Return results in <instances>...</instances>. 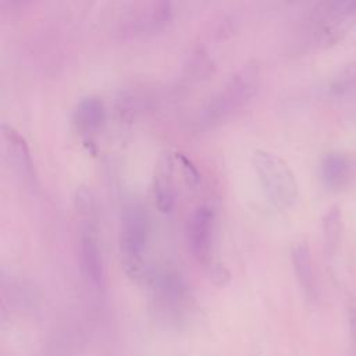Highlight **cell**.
<instances>
[{"instance_id":"8fae6325","label":"cell","mask_w":356,"mask_h":356,"mask_svg":"<svg viewBox=\"0 0 356 356\" xmlns=\"http://www.w3.org/2000/svg\"><path fill=\"white\" fill-rule=\"evenodd\" d=\"M171 7L168 0H157L146 10L140 11L136 19L132 22L134 31L139 33H150L161 29L170 21Z\"/></svg>"},{"instance_id":"d6986e66","label":"cell","mask_w":356,"mask_h":356,"mask_svg":"<svg viewBox=\"0 0 356 356\" xmlns=\"http://www.w3.org/2000/svg\"><path fill=\"white\" fill-rule=\"evenodd\" d=\"M348 324L352 339V348L356 355V298H352L348 303Z\"/></svg>"},{"instance_id":"ba28073f","label":"cell","mask_w":356,"mask_h":356,"mask_svg":"<svg viewBox=\"0 0 356 356\" xmlns=\"http://www.w3.org/2000/svg\"><path fill=\"white\" fill-rule=\"evenodd\" d=\"M292 267L305 296L309 300L317 298V278L310 246L306 241H298L291 249Z\"/></svg>"},{"instance_id":"2e32d148","label":"cell","mask_w":356,"mask_h":356,"mask_svg":"<svg viewBox=\"0 0 356 356\" xmlns=\"http://www.w3.org/2000/svg\"><path fill=\"white\" fill-rule=\"evenodd\" d=\"M175 159L178 160L179 168L182 171V175H184L188 186H191V188L197 186L199 182H200V174H199L197 168L195 167V164L188 157H185L184 154H177Z\"/></svg>"},{"instance_id":"9c48e42d","label":"cell","mask_w":356,"mask_h":356,"mask_svg":"<svg viewBox=\"0 0 356 356\" xmlns=\"http://www.w3.org/2000/svg\"><path fill=\"white\" fill-rule=\"evenodd\" d=\"M106 122V108L100 99L88 97L83 99L72 114V124L78 134L90 136L97 134Z\"/></svg>"},{"instance_id":"5b68a950","label":"cell","mask_w":356,"mask_h":356,"mask_svg":"<svg viewBox=\"0 0 356 356\" xmlns=\"http://www.w3.org/2000/svg\"><path fill=\"white\" fill-rule=\"evenodd\" d=\"M99 225H79V267L85 281L93 288L104 284V264L99 246Z\"/></svg>"},{"instance_id":"7c38bea8","label":"cell","mask_w":356,"mask_h":356,"mask_svg":"<svg viewBox=\"0 0 356 356\" xmlns=\"http://www.w3.org/2000/svg\"><path fill=\"white\" fill-rule=\"evenodd\" d=\"M74 207H75L76 217L79 220V225L81 224L99 225L96 200L89 188L79 186L76 189L75 197H74Z\"/></svg>"},{"instance_id":"3957f363","label":"cell","mask_w":356,"mask_h":356,"mask_svg":"<svg viewBox=\"0 0 356 356\" xmlns=\"http://www.w3.org/2000/svg\"><path fill=\"white\" fill-rule=\"evenodd\" d=\"M252 163L268 202L280 210L291 209L298 200L299 188L285 160L271 152L257 149L252 154Z\"/></svg>"},{"instance_id":"9a60e30c","label":"cell","mask_w":356,"mask_h":356,"mask_svg":"<svg viewBox=\"0 0 356 356\" xmlns=\"http://www.w3.org/2000/svg\"><path fill=\"white\" fill-rule=\"evenodd\" d=\"M204 271L209 281L218 288L227 286L232 280L229 268L221 261H214V260L209 261L207 264H204Z\"/></svg>"},{"instance_id":"30bf717a","label":"cell","mask_w":356,"mask_h":356,"mask_svg":"<svg viewBox=\"0 0 356 356\" xmlns=\"http://www.w3.org/2000/svg\"><path fill=\"white\" fill-rule=\"evenodd\" d=\"M350 163L341 153H328L321 159L320 177L324 186L331 192L343 191L350 181Z\"/></svg>"},{"instance_id":"277c9868","label":"cell","mask_w":356,"mask_h":356,"mask_svg":"<svg viewBox=\"0 0 356 356\" xmlns=\"http://www.w3.org/2000/svg\"><path fill=\"white\" fill-rule=\"evenodd\" d=\"M214 222V210L207 204L197 206L186 221V242L189 252L202 264L211 261Z\"/></svg>"},{"instance_id":"5bb4252c","label":"cell","mask_w":356,"mask_h":356,"mask_svg":"<svg viewBox=\"0 0 356 356\" xmlns=\"http://www.w3.org/2000/svg\"><path fill=\"white\" fill-rule=\"evenodd\" d=\"M146 97L139 92H127L118 100L117 113L121 118H132L135 117L146 104Z\"/></svg>"},{"instance_id":"ffe728a7","label":"cell","mask_w":356,"mask_h":356,"mask_svg":"<svg viewBox=\"0 0 356 356\" xmlns=\"http://www.w3.org/2000/svg\"><path fill=\"white\" fill-rule=\"evenodd\" d=\"M26 0H4V4L10 8H14V7H18L21 4H24Z\"/></svg>"},{"instance_id":"e0dca14e","label":"cell","mask_w":356,"mask_h":356,"mask_svg":"<svg viewBox=\"0 0 356 356\" xmlns=\"http://www.w3.org/2000/svg\"><path fill=\"white\" fill-rule=\"evenodd\" d=\"M325 7L342 18H349L356 14V0H327Z\"/></svg>"},{"instance_id":"8992f818","label":"cell","mask_w":356,"mask_h":356,"mask_svg":"<svg viewBox=\"0 0 356 356\" xmlns=\"http://www.w3.org/2000/svg\"><path fill=\"white\" fill-rule=\"evenodd\" d=\"M3 147L4 156L10 168L19 177L25 184H31L35 178L33 163L25 139L11 127L3 125Z\"/></svg>"},{"instance_id":"7a4b0ae2","label":"cell","mask_w":356,"mask_h":356,"mask_svg":"<svg viewBox=\"0 0 356 356\" xmlns=\"http://www.w3.org/2000/svg\"><path fill=\"white\" fill-rule=\"evenodd\" d=\"M259 88V72L254 67L238 71L199 111L197 129H210L227 121L254 96Z\"/></svg>"},{"instance_id":"6da1fadb","label":"cell","mask_w":356,"mask_h":356,"mask_svg":"<svg viewBox=\"0 0 356 356\" xmlns=\"http://www.w3.org/2000/svg\"><path fill=\"white\" fill-rule=\"evenodd\" d=\"M150 232L152 222L147 210L139 203L125 206L121 213L118 249L121 266L132 280L139 281L147 273L145 254L149 248Z\"/></svg>"},{"instance_id":"ac0fdd59","label":"cell","mask_w":356,"mask_h":356,"mask_svg":"<svg viewBox=\"0 0 356 356\" xmlns=\"http://www.w3.org/2000/svg\"><path fill=\"white\" fill-rule=\"evenodd\" d=\"M355 86H356V64L348 67L343 71L341 78L335 82L334 90L338 92V93H342V92H346V90H349Z\"/></svg>"},{"instance_id":"4fadbf2b","label":"cell","mask_w":356,"mask_h":356,"mask_svg":"<svg viewBox=\"0 0 356 356\" xmlns=\"http://www.w3.org/2000/svg\"><path fill=\"white\" fill-rule=\"evenodd\" d=\"M323 231H324V243L325 250L328 254H332L337 252L342 231V222H341V210L334 206L331 207L323 220Z\"/></svg>"},{"instance_id":"52a82bcc","label":"cell","mask_w":356,"mask_h":356,"mask_svg":"<svg viewBox=\"0 0 356 356\" xmlns=\"http://www.w3.org/2000/svg\"><path fill=\"white\" fill-rule=\"evenodd\" d=\"M153 202L159 211L168 214L175 204L174 185V157L170 153H163L154 167L152 179Z\"/></svg>"}]
</instances>
